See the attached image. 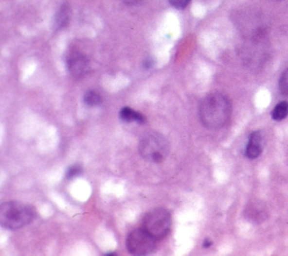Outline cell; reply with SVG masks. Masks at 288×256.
I'll return each instance as SVG.
<instances>
[{"label": "cell", "instance_id": "6da1fadb", "mask_svg": "<svg viewBox=\"0 0 288 256\" xmlns=\"http://www.w3.org/2000/svg\"><path fill=\"white\" fill-rule=\"evenodd\" d=\"M231 113V102L228 97L218 92L205 97L198 111L200 122L208 129H218L225 126L230 120Z\"/></svg>", "mask_w": 288, "mask_h": 256}, {"label": "cell", "instance_id": "7a4b0ae2", "mask_svg": "<svg viewBox=\"0 0 288 256\" xmlns=\"http://www.w3.org/2000/svg\"><path fill=\"white\" fill-rule=\"evenodd\" d=\"M34 218L35 210L26 204L7 201L0 207V223L6 229H20L30 225Z\"/></svg>", "mask_w": 288, "mask_h": 256}, {"label": "cell", "instance_id": "3957f363", "mask_svg": "<svg viewBox=\"0 0 288 256\" xmlns=\"http://www.w3.org/2000/svg\"><path fill=\"white\" fill-rule=\"evenodd\" d=\"M170 145L168 139L159 133H149L140 140L139 152L144 160L161 163L168 156Z\"/></svg>", "mask_w": 288, "mask_h": 256}, {"label": "cell", "instance_id": "277c9868", "mask_svg": "<svg viewBox=\"0 0 288 256\" xmlns=\"http://www.w3.org/2000/svg\"><path fill=\"white\" fill-rule=\"evenodd\" d=\"M171 227V215L164 208H154L143 218V228L156 239H164Z\"/></svg>", "mask_w": 288, "mask_h": 256}, {"label": "cell", "instance_id": "5b68a950", "mask_svg": "<svg viewBox=\"0 0 288 256\" xmlns=\"http://www.w3.org/2000/svg\"><path fill=\"white\" fill-rule=\"evenodd\" d=\"M156 239L145 229H135L126 239V248L132 255H149L157 247Z\"/></svg>", "mask_w": 288, "mask_h": 256}, {"label": "cell", "instance_id": "8992f818", "mask_svg": "<svg viewBox=\"0 0 288 256\" xmlns=\"http://www.w3.org/2000/svg\"><path fill=\"white\" fill-rule=\"evenodd\" d=\"M67 64L70 74L75 79L84 78L89 68V62L87 57L78 52H72L70 54L69 57H68Z\"/></svg>", "mask_w": 288, "mask_h": 256}, {"label": "cell", "instance_id": "52a82bcc", "mask_svg": "<svg viewBox=\"0 0 288 256\" xmlns=\"http://www.w3.org/2000/svg\"><path fill=\"white\" fill-rule=\"evenodd\" d=\"M262 152V136L259 132H253L249 137L246 149V156L250 160L257 158Z\"/></svg>", "mask_w": 288, "mask_h": 256}, {"label": "cell", "instance_id": "ba28073f", "mask_svg": "<svg viewBox=\"0 0 288 256\" xmlns=\"http://www.w3.org/2000/svg\"><path fill=\"white\" fill-rule=\"evenodd\" d=\"M246 216L247 218L250 219V221L259 223L264 222L265 219L267 218V209H266V207L262 204H258V203L250 204L247 207Z\"/></svg>", "mask_w": 288, "mask_h": 256}, {"label": "cell", "instance_id": "9c48e42d", "mask_svg": "<svg viewBox=\"0 0 288 256\" xmlns=\"http://www.w3.org/2000/svg\"><path fill=\"white\" fill-rule=\"evenodd\" d=\"M120 118L125 122H138V124H144L146 121V118L143 114L139 111L133 110L129 107H124L120 111Z\"/></svg>", "mask_w": 288, "mask_h": 256}, {"label": "cell", "instance_id": "30bf717a", "mask_svg": "<svg viewBox=\"0 0 288 256\" xmlns=\"http://www.w3.org/2000/svg\"><path fill=\"white\" fill-rule=\"evenodd\" d=\"M288 116V102H279L277 106L273 108L271 117L273 120L280 121Z\"/></svg>", "mask_w": 288, "mask_h": 256}, {"label": "cell", "instance_id": "8fae6325", "mask_svg": "<svg viewBox=\"0 0 288 256\" xmlns=\"http://www.w3.org/2000/svg\"><path fill=\"white\" fill-rule=\"evenodd\" d=\"M70 18V9L68 5H63L61 7L60 12L57 13L56 16V26L59 28H64L69 23Z\"/></svg>", "mask_w": 288, "mask_h": 256}, {"label": "cell", "instance_id": "7c38bea8", "mask_svg": "<svg viewBox=\"0 0 288 256\" xmlns=\"http://www.w3.org/2000/svg\"><path fill=\"white\" fill-rule=\"evenodd\" d=\"M102 102H103L102 96H100L99 93H97L96 91H93V90H90V91L86 93L84 97V102L89 107L99 106V104L102 103Z\"/></svg>", "mask_w": 288, "mask_h": 256}, {"label": "cell", "instance_id": "4fadbf2b", "mask_svg": "<svg viewBox=\"0 0 288 256\" xmlns=\"http://www.w3.org/2000/svg\"><path fill=\"white\" fill-rule=\"evenodd\" d=\"M279 90L282 95L288 97V68L283 72L279 80Z\"/></svg>", "mask_w": 288, "mask_h": 256}, {"label": "cell", "instance_id": "5bb4252c", "mask_svg": "<svg viewBox=\"0 0 288 256\" xmlns=\"http://www.w3.org/2000/svg\"><path fill=\"white\" fill-rule=\"evenodd\" d=\"M82 173V168L79 164H74L68 169L67 171V179H73L75 176L80 175Z\"/></svg>", "mask_w": 288, "mask_h": 256}, {"label": "cell", "instance_id": "9a60e30c", "mask_svg": "<svg viewBox=\"0 0 288 256\" xmlns=\"http://www.w3.org/2000/svg\"><path fill=\"white\" fill-rule=\"evenodd\" d=\"M169 2L171 3L175 8L177 9H183L188 6V3L190 2V0H169Z\"/></svg>", "mask_w": 288, "mask_h": 256}, {"label": "cell", "instance_id": "2e32d148", "mask_svg": "<svg viewBox=\"0 0 288 256\" xmlns=\"http://www.w3.org/2000/svg\"><path fill=\"white\" fill-rule=\"evenodd\" d=\"M144 0H123V2L127 6H138Z\"/></svg>", "mask_w": 288, "mask_h": 256}, {"label": "cell", "instance_id": "e0dca14e", "mask_svg": "<svg viewBox=\"0 0 288 256\" xmlns=\"http://www.w3.org/2000/svg\"><path fill=\"white\" fill-rule=\"evenodd\" d=\"M143 66H144V68H150L151 67L153 66V61L150 60V59H147V60L144 61Z\"/></svg>", "mask_w": 288, "mask_h": 256}, {"label": "cell", "instance_id": "ac0fdd59", "mask_svg": "<svg viewBox=\"0 0 288 256\" xmlns=\"http://www.w3.org/2000/svg\"><path fill=\"white\" fill-rule=\"evenodd\" d=\"M211 245H212V240H211V239H205L204 244H203L204 248H208V247H211Z\"/></svg>", "mask_w": 288, "mask_h": 256}]
</instances>
